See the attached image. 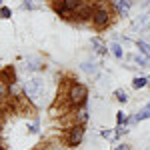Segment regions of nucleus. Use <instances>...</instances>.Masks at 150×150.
I'll return each instance as SVG.
<instances>
[{
    "label": "nucleus",
    "instance_id": "obj_27",
    "mask_svg": "<svg viewBox=\"0 0 150 150\" xmlns=\"http://www.w3.org/2000/svg\"><path fill=\"white\" fill-rule=\"evenodd\" d=\"M114 150H130V146H128V144H124V142H122V144H118V146H116Z\"/></svg>",
    "mask_w": 150,
    "mask_h": 150
},
{
    "label": "nucleus",
    "instance_id": "obj_25",
    "mask_svg": "<svg viewBox=\"0 0 150 150\" xmlns=\"http://www.w3.org/2000/svg\"><path fill=\"white\" fill-rule=\"evenodd\" d=\"M28 128H30V132H32V134H36V132H38V122H32Z\"/></svg>",
    "mask_w": 150,
    "mask_h": 150
},
{
    "label": "nucleus",
    "instance_id": "obj_31",
    "mask_svg": "<svg viewBox=\"0 0 150 150\" xmlns=\"http://www.w3.org/2000/svg\"><path fill=\"white\" fill-rule=\"evenodd\" d=\"M148 86H150V82H148Z\"/></svg>",
    "mask_w": 150,
    "mask_h": 150
},
{
    "label": "nucleus",
    "instance_id": "obj_10",
    "mask_svg": "<svg viewBox=\"0 0 150 150\" xmlns=\"http://www.w3.org/2000/svg\"><path fill=\"white\" fill-rule=\"evenodd\" d=\"M90 44H92V50L96 54H100V56H106L110 50H108V44L104 42L102 38H98V36H92V40H90Z\"/></svg>",
    "mask_w": 150,
    "mask_h": 150
},
{
    "label": "nucleus",
    "instance_id": "obj_29",
    "mask_svg": "<svg viewBox=\"0 0 150 150\" xmlns=\"http://www.w3.org/2000/svg\"><path fill=\"white\" fill-rule=\"evenodd\" d=\"M2 6H4V4H2V0H0V8H2Z\"/></svg>",
    "mask_w": 150,
    "mask_h": 150
},
{
    "label": "nucleus",
    "instance_id": "obj_28",
    "mask_svg": "<svg viewBox=\"0 0 150 150\" xmlns=\"http://www.w3.org/2000/svg\"><path fill=\"white\" fill-rule=\"evenodd\" d=\"M146 4H150V0H144V6H146Z\"/></svg>",
    "mask_w": 150,
    "mask_h": 150
},
{
    "label": "nucleus",
    "instance_id": "obj_6",
    "mask_svg": "<svg viewBox=\"0 0 150 150\" xmlns=\"http://www.w3.org/2000/svg\"><path fill=\"white\" fill-rule=\"evenodd\" d=\"M132 4H134V0H112V8H114V12L120 18H128L130 16Z\"/></svg>",
    "mask_w": 150,
    "mask_h": 150
},
{
    "label": "nucleus",
    "instance_id": "obj_23",
    "mask_svg": "<svg viewBox=\"0 0 150 150\" xmlns=\"http://www.w3.org/2000/svg\"><path fill=\"white\" fill-rule=\"evenodd\" d=\"M10 16H12V10L8 6H2V8H0V18H2V20H8Z\"/></svg>",
    "mask_w": 150,
    "mask_h": 150
},
{
    "label": "nucleus",
    "instance_id": "obj_4",
    "mask_svg": "<svg viewBox=\"0 0 150 150\" xmlns=\"http://www.w3.org/2000/svg\"><path fill=\"white\" fill-rule=\"evenodd\" d=\"M94 8H96V0H82V4L72 12V22H78V24L90 22Z\"/></svg>",
    "mask_w": 150,
    "mask_h": 150
},
{
    "label": "nucleus",
    "instance_id": "obj_32",
    "mask_svg": "<svg viewBox=\"0 0 150 150\" xmlns=\"http://www.w3.org/2000/svg\"><path fill=\"white\" fill-rule=\"evenodd\" d=\"M148 60H150V58H148Z\"/></svg>",
    "mask_w": 150,
    "mask_h": 150
},
{
    "label": "nucleus",
    "instance_id": "obj_5",
    "mask_svg": "<svg viewBox=\"0 0 150 150\" xmlns=\"http://www.w3.org/2000/svg\"><path fill=\"white\" fill-rule=\"evenodd\" d=\"M84 132H86V124H72L64 136V142L68 148H76L80 146L82 140H84Z\"/></svg>",
    "mask_w": 150,
    "mask_h": 150
},
{
    "label": "nucleus",
    "instance_id": "obj_22",
    "mask_svg": "<svg viewBox=\"0 0 150 150\" xmlns=\"http://www.w3.org/2000/svg\"><path fill=\"white\" fill-rule=\"evenodd\" d=\"M126 120H128V116L124 114V112H116V124H118V126H124Z\"/></svg>",
    "mask_w": 150,
    "mask_h": 150
},
{
    "label": "nucleus",
    "instance_id": "obj_7",
    "mask_svg": "<svg viewBox=\"0 0 150 150\" xmlns=\"http://www.w3.org/2000/svg\"><path fill=\"white\" fill-rule=\"evenodd\" d=\"M22 68L24 72H40V70H44V60L40 56H28L24 60Z\"/></svg>",
    "mask_w": 150,
    "mask_h": 150
},
{
    "label": "nucleus",
    "instance_id": "obj_11",
    "mask_svg": "<svg viewBox=\"0 0 150 150\" xmlns=\"http://www.w3.org/2000/svg\"><path fill=\"white\" fill-rule=\"evenodd\" d=\"M150 26V14H142V16H138L134 22H132V30H146Z\"/></svg>",
    "mask_w": 150,
    "mask_h": 150
},
{
    "label": "nucleus",
    "instance_id": "obj_13",
    "mask_svg": "<svg viewBox=\"0 0 150 150\" xmlns=\"http://www.w3.org/2000/svg\"><path fill=\"white\" fill-rule=\"evenodd\" d=\"M88 118H90V114H88V110L84 106L82 108H76V112H74V124H86Z\"/></svg>",
    "mask_w": 150,
    "mask_h": 150
},
{
    "label": "nucleus",
    "instance_id": "obj_8",
    "mask_svg": "<svg viewBox=\"0 0 150 150\" xmlns=\"http://www.w3.org/2000/svg\"><path fill=\"white\" fill-rule=\"evenodd\" d=\"M0 80L4 82V84H8V86L14 84V82H18V80H16V68L10 66V64H8V66H4V68L0 70Z\"/></svg>",
    "mask_w": 150,
    "mask_h": 150
},
{
    "label": "nucleus",
    "instance_id": "obj_14",
    "mask_svg": "<svg viewBox=\"0 0 150 150\" xmlns=\"http://www.w3.org/2000/svg\"><path fill=\"white\" fill-rule=\"evenodd\" d=\"M108 50H110V54H112L116 60H122V58H124V48H122L120 42H110V44H108Z\"/></svg>",
    "mask_w": 150,
    "mask_h": 150
},
{
    "label": "nucleus",
    "instance_id": "obj_30",
    "mask_svg": "<svg viewBox=\"0 0 150 150\" xmlns=\"http://www.w3.org/2000/svg\"><path fill=\"white\" fill-rule=\"evenodd\" d=\"M52 2H56V0H52Z\"/></svg>",
    "mask_w": 150,
    "mask_h": 150
},
{
    "label": "nucleus",
    "instance_id": "obj_12",
    "mask_svg": "<svg viewBox=\"0 0 150 150\" xmlns=\"http://www.w3.org/2000/svg\"><path fill=\"white\" fill-rule=\"evenodd\" d=\"M80 70L84 72V74L92 76V74L98 72V62H96V60H84V62L80 64Z\"/></svg>",
    "mask_w": 150,
    "mask_h": 150
},
{
    "label": "nucleus",
    "instance_id": "obj_20",
    "mask_svg": "<svg viewBox=\"0 0 150 150\" xmlns=\"http://www.w3.org/2000/svg\"><path fill=\"white\" fill-rule=\"evenodd\" d=\"M0 100H2V102L10 100V92H8V84H4L2 80H0Z\"/></svg>",
    "mask_w": 150,
    "mask_h": 150
},
{
    "label": "nucleus",
    "instance_id": "obj_1",
    "mask_svg": "<svg viewBox=\"0 0 150 150\" xmlns=\"http://www.w3.org/2000/svg\"><path fill=\"white\" fill-rule=\"evenodd\" d=\"M60 98L66 100V108H70V110L82 108V106H86V102H88V88L82 82L68 80L66 82V90H64V94Z\"/></svg>",
    "mask_w": 150,
    "mask_h": 150
},
{
    "label": "nucleus",
    "instance_id": "obj_17",
    "mask_svg": "<svg viewBox=\"0 0 150 150\" xmlns=\"http://www.w3.org/2000/svg\"><path fill=\"white\" fill-rule=\"evenodd\" d=\"M134 44H136V48H138V52L142 54V56L150 58V42H146V40H136Z\"/></svg>",
    "mask_w": 150,
    "mask_h": 150
},
{
    "label": "nucleus",
    "instance_id": "obj_26",
    "mask_svg": "<svg viewBox=\"0 0 150 150\" xmlns=\"http://www.w3.org/2000/svg\"><path fill=\"white\" fill-rule=\"evenodd\" d=\"M112 130H102V138H112Z\"/></svg>",
    "mask_w": 150,
    "mask_h": 150
},
{
    "label": "nucleus",
    "instance_id": "obj_18",
    "mask_svg": "<svg viewBox=\"0 0 150 150\" xmlns=\"http://www.w3.org/2000/svg\"><path fill=\"white\" fill-rule=\"evenodd\" d=\"M136 122H142V120H148L150 118V102L146 104V106H144V108H142V110H140V112H136Z\"/></svg>",
    "mask_w": 150,
    "mask_h": 150
},
{
    "label": "nucleus",
    "instance_id": "obj_3",
    "mask_svg": "<svg viewBox=\"0 0 150 150\" xmlns=\"http://www.w3.org/2000/svg\"><path fill=\"white\" fill-rule=\"evenodd\" d=\"M44 94H46L44 80H40V78H32V80L24 82V96H26L30 102L42 106V104H44Z\"/></svg>",
    "mask_w": 150,
    "mask_h": 150
},
{
    "label": "nucleus",
    "instance_id": "obj_15",
    "mask_svg": "<svg viewBox=\"0 0 150 150\" xmlns=\"http://www.w3.org/2000/svg\"><path fill=\"white\" fill-rule=\"evenodd\" d=\"M148 82H150V78H148V76H144V74H142V76H136V78L132 80V88H134V90L146 88V86H148Z\"/></svg>",
    "mask_w": 150,
    "mask_h": 150
},
{
    "label": "nucleus",
    "instance_id": "obj_21",
    "mask_svg": "<svg viewBox=\"0 0 150 150\" xmlns=\"http://www.w3.org/2000/svg\"><path fill=\"white\" fill-rule=\"evenodd\" d=\"M62 4H64V6H66L70 12H74V10H76V8L82 4V0H62Z\"/></svg>",
    "mask_w": 150,
    "mask_h": 150
},
{
    "label": "nucleus",
    "instance_id": "obj_2",
    "mask_svg": "<svg viewBox=\"0 0 150 150\" xmlns=\"http://www.w3.org/2000/svg\"><path fill=\"white\" fill-rule=\"evenodd\" d=\"M112 4H108L106 0H96V8L92 14V26L96 30H106L108 26H112L114 22V16H112Z\"/></svg>",
    "mask_w": 150,
    "mask_h": 150
},
{
    "label": "nucleus",
    "instance_id": "obj_16",
    "mask_svg": "<svg viewBox=\"0 0 150 150\" xmlns=\"http://www.w3.org/2000/svg\"><path fill=\"white\" fill-rule=\"evenodd\" d=\"M128 60H132L136 66H142V68H146V66H150V60L148 56H142V54H134V56H128Z\"/></svg>",
    "mask_w": 150,
    "mask_h": 150
},
{
    "label": "nucleus",
    "instance_id": "obj_9",
    "mask_svg": "<svg viewBox=\"0 0 150 150\" xmlns=\"http://www.w3.org/2000/svg\"><path fill=\"white\" fill-rule=\"evenodd\" d=\"M52 10L56 16H60L62 20H72V12L62 4V0H56V2H52Z\"/></svg>",
    "mask_w": 150,
    "mask_h": 150
},
{
    "label": "nucleus",
    "instance_id": "obj_24",
    "mask_svg": "<svg viewBox=\"0 0 150 150\" xmlns=\"http://www.w3.org/2000/svg\"><path fill=\"white\" fill-rule=\"evenodd\" d=\"M126 132H128V126H126V124H124V126H118V128H116V132H114V138H122Z\"/></svg>",
    "mask_w": 150,
    "mask_h": 150
},
{
    "label": "nucleus",
    "instance_id": "obj_19",
    "mask_svg": "<svg viewBox=\"0 0 150 150\" xmlns=\"http://www.w3.org/2000/svg\"><path fill=\"white\" fill-rule=\"evenodd\" d=\"M114 98L120 104H126L128 102V92L124 90V88H116V90H114Z\"/></svg>",
    "mask_w": 150,
    "mask_h": 150
}]
</instances>
